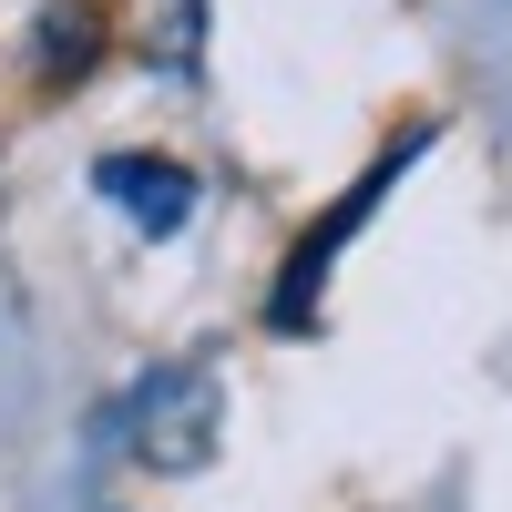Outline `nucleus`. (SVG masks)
<instances>
[{
	"label": "nucleus",
	"instance_id": "f257e3e1",
	"mask_svg": "<svg viewBox=\"0 0 512 512\" xmlns=\"http://www.w3.org/2000/svg\"><path fill=\"white\" fill-rule=\"evenodd\" d=\"M103 195H113V205H134L154 236L195 216V185L175 175V164H144V154H113V164H103Z\"/></svg>",
	"mask_w": 512,
	"mask_h": 512
}]
</instances>
